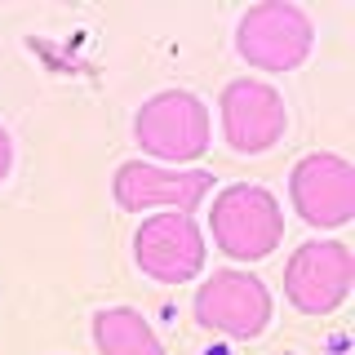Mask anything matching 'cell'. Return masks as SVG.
I'll return each mask as SVG.
<instances>
[{
	"label": "cell",
	"mask_w": 355,
	"mask_h": 355,
	"mask_svg": "<svg viewBox=\"0 0 355 355\" xmlns=\"http://www.w3.org/2000/svg\"><path fill=\"white\" fill-rule=\"evenodd\" d=\"M209 236H214V249L227 253L231 262H262L284 240V209L258 182L222 187L209 214Z\"/></svg>",
	"instance_id": "cell-1"
},
{
	"label": "cell",
	"mask_w": 355,
	"mask_h": 355,
	"mask_svg": "<svg viewBox=\"0 0 355 355\" xmlns=\"http://www.w3.org/2000/svg\"><path fill=\"white\" fill-rule=\"evenodd\" d=\"M133 138L151 155V164H169V169L196 164L200 155L209 151V142H214L209 107L200 103L191 89L151 94L147 103L138 107V116H133Z\"/></svg>",
	"instance_id": "cell-2"
},
{
	"label": "cell",
	"mask_w": 355,
	"mask_h": 355,
	"mask_svg": "<svg viewBox=\"0 0 355 355\" xmlns=\"http://www.w3.org/2000/svg\"><path fill=\"white\" fill-rule=\"evenodd\" d=\"M315 49V22L293 0L249 5L236 22V53L253 71H297Z\"/></svg>",
	"instance_id": "cell-3"
},
{
	"label": "cell",
	"mask_w": 355,
	"mask_h": 355,
	"mask_svg": "<svg viewBox=\"0 0 355 355\" xmlns=\"http://www.w3.org/2000/svg\"><path fill=\"white\" fill-rule=\"evenodd\" d=\"M191 311H196L200 329L218 333V338H231V342H253L271 329L275 302H271V288L253 271H244V266H222V271H214L196 288Z\"/></svg>",
	"instance_id": "cell-4"
},
{
	"label": "cell",
	"mask_w": 355,
	"mask_h": 355,
	"mask_svg": "<svg viewBox=\"0 0 355 355\" xmlns=\"http://www.w3.org/2000/svg\"><path fill=\"white\" fill-rule=\"evenodd\" d=\"M133 262L155 284H191L209 262V240L191 214L164 209L133 231Z\"/></svg>",
	"instance_id": "cell-5"
},
{
	"label": "cell",
	"mask_w": 355,
	"mask_h": 355,
	"mask_svg": "<svg viewBox=\"0 0 355 355\" xmlns=\"http://www.w3.org/2000/svg\"><path fill=\"white\" fill-rule=\"evenodd\" d=\"M355 253L342 240H306L284 262V297L302 315H333L351 297Z\"/></svg>",
	"instance_id": "cell-6"
},
{
	"label": "cell",
	"mask_w": 355,
	"mask_h": 355,
	"mask_svg": "<svg viewBox=\"0 0 355 355\" xmlns=\"http://www.w3.org/2000/svg\"><path fill=\"white\" fill-rule=\"evenodd\" d=\"M293 214L311 231H338L355 218V164L333 151H311L288 173Z\"/></svg>",
	"instance_id": "cell-7"
},
{
	"label": "cell",
	"mask_w": 355,
	"mask_h": 355,
	"mask_svg": "<svg viewBox=\"0 0 355 355\" xmlns=\"http://www.w3.org/2000/svg\"><path fill=\"white\" fill-rule=\"evenodd\" d=\"M222 142L236 155H266L288 129V107L280 89L266 80H231L218 98Z\"/></svg>",
	"instance_id": "cell-8"
},
{
	"label": "cell",
	"mask_w": 355,
	"mask_h": 355,
	"mask_svg": "<svg viewBox=\"0 0 355 355\" xmlns=\"http://www.w3.org/2000/svg\"><path fill=\"white\" fill-rule=\"evenodd\" d=\"M209 191H214L209 169H169V164H151V160H125L111 178V196L125 214H147V209L196 214Z\"/></svg>",
	"instance_id": "cell-9"
},
{
	"label": "cell",
	"mask_w": 355,
	"mask_h": 355,
	"mask_svg": "<svg viewBox=\"0 0 355 355\" xmlns=\"http://www.w3.org/2000/svg\"><path fill=\"white\" fill-rule=\"evenodd\" d=\"M94 347L98 355H164L147 315L133 306H103L94 311Z\"/></svg>",
	"instance_id": "cell-10"
},
{
	"label": "cell",
	"mask_w": 355,
	"mask_h": 355,
	"mask_svg": "<svg viewBox=\"0 0 355 355\" xmlns=\"http://www.w3.org/2000/svg\"><path fill=\"white\" fill-rule=\"evenodd\" d=\"M9 169H14V138H9V129L0 125V182L9 178Z\"/></svg>",
	"instance_id": "cell-11"
}]
</instances>
